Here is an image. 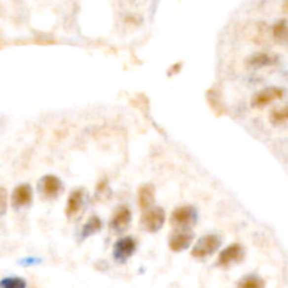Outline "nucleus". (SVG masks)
Segmentation results:
<instances>
[{
  "mask_svg": "<svg viewBox=\"0 0 288 288\" xmlns=\"http://www.w3.org/2000/svg\"><path fill=\"white\" fill-rule=\"evenodd\" d=\"M141 226L149 233H155L163 228L166 222V213L162 207H149L141 215Z\"/></svg>",
  "mask_w": 288,
  "mask_h": 288,
  "instance_id": "1",
  "label": "nucleus"
},
{
  "mask_svg": "<svg viewBox=\"0 0 288 288\" xmlns=\"http://www.w3.org/2000/svg\"><path fill=\"white\" fill-rule=\"evenodd\" d=\"M197 221V210L193 205H180L170 215V223L176 229H190Z\"/></svg>",
  "mask_w": 288,
  "mask_h": 288,
  "instance_id": "2",
  "label": "nucleus"
},
{
  "mask_svg": "<svg viewBox=\"0 0 288 288\" xmlns=\"http://www.w3.org/2000/svg\"><path fill=\"white\" fill-rule=\"evenodd\" d=\"M219 245H221V239L218 235H214V233L204 235L194 243V246L191 249V256L194 259H200V260L205 259L218 251Z\"/></svg>",
  "mask_w": 288,
  "mask_h": 288,
  "instance_id": "3",
  "label": "nucleus"
},
{
  "mask_svg": "<svg viewBox=\"0 0 288 288\" xmlns=\"http://www.w3.org/2000/svg\"><path fill=\"white\" fill-rule=\"evenodd\" d=\"M137 246H138V243H137L135 238H132V236H122L114 245V249H112L114 259L118 263H125L135 253Z\"/></svg>",
  "mask_w": 288,
  "mask_h": 288,
  "instance_id": "4",
  "label": "nucleus"
},
{
  "mask_svg": "<svg viewBox=\"0 0 288 288\" xmlns=\"http://www.w3.org/2000/svg\"><path fill=\"white\" fill-rule=\"evenodd\" d=\"M243 259H245V249L242 248L241 243H231L219 253L216 264L219 267H228L231 264L241 263Z\"/></svg>",
  "mask_w": 288,
  "mask_h": 288,
  "instance_id": "5",
  "label": "nucleus"
},
{
  "mask_svg": "<svg viewBox=\"0 0 288 288\" xmlns=\"http://www.w3.org/2000/svg\"><path fill=\"white\" fill-rule=\"evenodd\" d=\"M38 188H39V193L44 198H48V200H54L58 195L62 193V188H64V184L61 181V179L55 175H45L39 180V184H38Z\"/></svg>",
  "mask_w": 288,
  "mask_h": 288,
  "instance_id": "6",
  "label": "nucleus"
},
{
  "mask_svg": "<svg viewBox=\"0 0 288 288\" xmlns=\"http://www.w3.org/2000/svg\"><path fill=\"white\" fill-rule=\"evenodd\" d=\"M131 219H132V213H131L128 205H118L114 213H112L108 226L114 232H122L130 226Z\"/></svg>",
  "mask_w": 288,
  "mask_h": 288,
  "instance_id": "7",
  "label": "nucleus"
},
{
  "mask_svg": "<svg viewBox=\"0 0 288 288\" xmlns=\"http://www.w3.org/2000/svg\"><path fill=\"white\" fill-rule=\"evenodd\" d=\"M284 96V90L280 89V87H266L260 92L253 96L252 99V106L256 107V108H261V107H266L276 100L283 99Z\"/></svg>",
  "mask_w": 288,
  "mask_h": 288,
  "instance_id": "8",
  "label": "nucleus"
},
{
  "mask_svg": "<svg viewBox=\"0 0 288 288\" xmlns=\"http://www.w3.org/2000/svg\"><path fill=\"white\" fill-rule=\"evenodd\" d=\"M84 205V190L83 188H76L73 190L69 197H68V201H66L65 207V215L68 219H74L77 218L82 210H83Z\"/></svg>",
  "mask_w": 288,
  "mask_h": 288,
  "instance_id": "9",
  "label": "nucleus"
},
{
  "mask_svg": "<svg viewBox=\"0 0 288 288\" xmlns=\"http://www.w3.org/2000/svg\"><path fill=\"white\" fill-rule=\"evenodd\" d=\"M194 235L190 229H177L169 238V248L172 252H183L193 243Z\"/></svg>",
  "mask_w": 288,
  "mask_h": 288,
  "instance_id": "10",
  "label": "nucleus"
},
{
  "mask_svg": "<svg viewBox=\"0 0 288 288\" xmlns=\"http://www.w3.org/2000/svg\"><path fill=\"white\" fill-rule=\"evenodd\" d=\"M33 201V188L27 183L19 184L11 193V205L14 208H23L31 204Z\"/></svg>",
  "mask_w": 288,
  "mask_h": 288,
  "instance_id": "11",
  "label": "nucleus"
},
{
  "mask_svg": "<svg viewBox=\"0 0 288 288\" xmlns=\"http://www.w3.org/2000/svg\"><path fill=\"white\" fill-rule=\"evenodd\" d=\"M277 62H279V56L270 54V52H256V54L249 56L246 61L248 65L251 68H256V69L274 66Z\"/></svg>",
  "mask_w": 288,
  "mask_h": 288,
  "instance_id": "12",
  "label": "nucleus"
},
{
  "mask_svg": "<svg viewBox=\"0 0 288 288\" xmlns=\"http://www.w3.org/2000/svg\"><path fill=\"white\" fill-rule=\"evenodd\" d=\"M155 186L150 183L141 184L138 188V205L141 210H146L149 207H152L155 203Z\"/></svg>",
  "mask_w": 288,
  "mask_h": 288,
  "instance_id": "13",
  "label": "nucleus"
},
{
  "mask_svg": "<svg viewBox=\"0 0 288 288\" xmlns=\"http://www.w3.org/2000/svg\"><path fill=\"white\" fill-rule=\"evenodd\" d=\"M103 228L102 218L97 216V215H92L87 222L84 223L83 228H82V238H89L94 233H97Z\"/></svg>",
  "mask_w": 288,
  "mask_h": 288,
  "instance_id": "14",
  "label": "nucleus"
},
{
  "mask_svg": "<svg viewBox=\"0 0 288 288\" xmlns=\"http://www.w3.org/2000/svg\"><path fill=\"white\" fill-rule=\"evenodd\" d=\"M271 34L276 41H279L281 44H288V23L286 20H280L277 21L273 28H271Z\"/></svg>",
  "mask_w": 288,
  "mask_h": 288,
  "instance_id": "15",
  "label": "nucleus"
},
{
  "mask_svg": "<svg viewBox=\"0 0 288 288\" xmlns=\"http://www.w3.org/2000/svg\"><path fill=\"white\" fill-rule=\"evenodd\" d=\"M270 122L274 124V125H280V124H284L288 121V104L287 106H283V107H277L274 110L270 111Z\"/></svg>",
  "mask_w": 288,
  "mask_h": 288,
  "instance_id": "16",
  "label": "nucleus"
},
{
  "mask_svg": "<svg viewBox=\"0 0 288 288\" xmlns=\"http://www.w3.org/2000/svg\"><path fill=\"white\" fill-rule=\"evenodd\" d=\"M264 280L256 276V274H251V276H246L238 283V287L236 288H264Z\"/></svg>",
  "mask_w": 288,
  "mask_h": 288,
  "instance_id": "17",
  "label": "nucleus"
},
{
  "mask_svg": "<svg viewBox=\"0 0 288 288\" xmlns=\"http://www.w3.org/2000/svg\"><path fill=\"white\" fill-rule=\"evenodd\" d=\"M27 283L21 277H7L0 281V288H26Z\"/></svg>",
  "mask_w": 288,
  "mask_h": 288,
  "instance_id": "18",
  "label": "nucleus"
},
{
  "mask_svg": "<svg viewBox=\"0 0 288 288\" xmlns=\"http://www.w3.org/2000/svg\"><path fill=\"white\" fill-rule=\"evenodd\" d=\"M7 204H9L7 190L4 187H0V215H3L7 211Z\"/></svg>",
  "mask_w": 288,
  "mask_h": 288,
  "instance_id": "19",
  "label": "nucleus"
},
{
  "mask_svg": "<svg viewBox=\"0 0 288 288\" xmlns=\"http://www.w3.org/2000/svg\"><path fill=\"white\" fill-rule=\"evenodd\" d=\"M107 188H108L107 179H102V180L97 183V186H96V191H97V193H103V191H106Z\"/></svg>",
  "mask_w": 288,
  "mask_h": 288,
  "instance_id": "20",
  "label": "nucleus"
},
{
  "mask_svg": "<svg viewBox=\"0 0 288 288\" xmlns=\"http://www.w3.org/2000/svg\"><path fill=\"white\" fill-rule=\"evenodd\" d=\"M286 10L288 11V0H286Z\"/></svg>",
  "mask_w": 288,
  "mask_h": 288,
  "instance_id": "21",
  "label": "nucleus"
}]
</instances>
